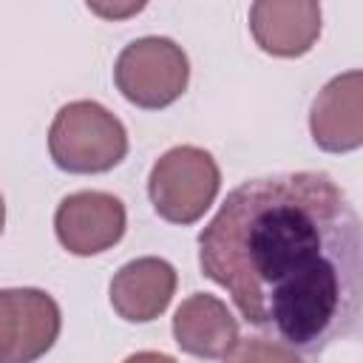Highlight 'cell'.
I'll return each mask as SVG.
<instances>
[{
    "mask_svg": "<svg viewBox=\"0 0 363 363\" xmlns=\"http://www.w3.org/2000/svg\"><path fill=\"white\" fill-rule=\"evenodd\" d=\"M179 275L170 261L145 255L119 267L111 278L108 298L113 312L128 323H147L156 320L176 295Z\"/></svg>",
    "mask_w": 363,
    "mask_h": 363,
    "instance_id": "8",
    "label": "cell"
},
{
    "mask_svg": "<svg viewBox=\"0 0 363 363\" xmlns=\"http://www.w3.org/2000/svg\"><path fill=\"white\" fill-rule=\"evenodd\" d=\"M60 303L37 286L0 289V363H34L57 343Z\"/></svg>",
    "mask_w": 363,
    "mask_h": 363,
    "instance_id": "5",
    "label": "cell"
},
{
    "mask_svg": "<svg viewBox=\"0 0 363 363\" xmlns=\"http://www.w3.org/2000/svg\"><path fill=\"white\" fill-rule=\"evenodd\" d=\"M122 363H176V357L164 352H136V354H128Z\"/></svg>",
    "mask_w": 363,
    "mask_h": 363,
    "instance_id": "12",
    "label": "cell"
},
{
    "mask_svg": "<svg viewBox=\"0 0 363 363\" xmlns=\"http://www.w3.org/2000/svg\"><path fill=\"white\" fill-rule=\"evenodd\" d=\"M221 190V170L210 150L196 145L170 147L147 176L153 210L170 224H196Z\"/></svg>",
    "mask_w": 363,
    "mask_h": 363,
    "instance_id": "3",
    "label": "cell"
},
{
    "mask_svg": "<svg viewBox=\"0 0 363 363\" xmlns=\"http://www.w3.org/2000/svg\"><path fill=\"white\" fill-rule=\"evenodd\" d=\"M48 153L65 173H108L128 156V130L105 105L77 99L57 111L48 128Z\"/></svg>",
    "mask_w": 363,
    "mask_h": 363,
    "instance_id": "2",
    "label": "cell"
},
{
    "mask_svg": "<svg viewBox=\"0 0 363 363\" xmlns=\"http://www.w3.org/2000/svg\"><path fill=\"white\" fill-rule=\"evenodd\" d=\"M250 31L272 57H303L320 37V6L312 0H258L250 6Z\"/></svg>",
    "mask_w": 363,
    "mask_h": 363,
    "instance_id": "9",
    "label": "cell"
},
{
    "mask_svg": "<svg viewBox=\"0 0 363 363\" xmlns=\"http://www.w3.org/2000/svg\"><path fill=\"white\" fill-rule=\"evenodd\" d=\"M128 227L125 204L102 190H79L65 196L54 213V233L62 250L88 258L122 241Z\"/></svg>",
    "mask_w": 363,
    "mask_h": 363,
    "instance_id": "6",
    "label": "cell"
},
{
    "mask_svg": "<svg viewBox=\"0 0 363 363\" xmlns=\"http://www.w3.org/2000/svg\"><path fill=\"white\" fill-rule=\"evenodd\" d=\"M309 133L326 153H349L363 145V74L357 68L320 88L309 111Z\"/></svg>",
    "mask_w": 363,
    "mask_h": 363,
    "instance_id": "7",
    "label": "cell"
},
{
    "mask_svg": "<svg viewBox=\"0 0 363 363\" xmlns=\"http://www.w3.org/2000/svg\"><path fill=\"white\" fill-rule=\"evenodd\" d=\"M173 340L193 357L218 360L235 346L238 320L221 298L210 292H193L179 303L173 315Z\"/></svg>",
    "mask_w": 363,
    "mask_h": 363,
    "instance_id": "10",
    "label": "cell"
},
{
    "mask_svg": "<svg viewBox=\"0 0 363 363\" xmlns=\"http://www.w3.org/2000/svg\"><path fill=\"white\" fill-rule=\"evenodd\" d=\"M224 363H301V357L272 337H238Z\"/></svg>",
    "mask_w": 363,
    "mask_h": 363,
    "instance_id": "11",
    "label": "cell"
},
{
    "mask_svg": "<svg viewBox=\"0 0 363 363\" xmlns=\"http://www.w3.org/2000/svg\"><path fill=\"white\" fill-rule=\"evenodd\" d=\"M113 82L130 105L159 111L187 91L190 60L170 37H139L119 51Z\"/></svg>",
    "mask_w": 363,
    "mask_h": 363,
    "instance_id": "4",
    "label": "cell"
},
{
    "mask_svg": "<svg viewBox=\"0 0 363 363\" xmlns=\"http://www.w3.org/2000/svg\"><path fill=\"white\" fill-rule=\"evenodd\" d=\"M199 267L250 326L306 363L360 323V216L329 173H275L230 190L199 233Z\"/></svg>",
    "mask_w": 363,
    "mask_h": 363,
    "instance_id": "1",
    "label": "cell"
},
{
    "mask_svg": "<svg viewBox=\"0 0 363 363\" xmlns=\"http://www.w3.org/2000/svg\"><path fill=\"white\" fill-rule=\"evenodd\" d=\"M6 227V201H3V193H0V233Z\"/></svg>",
    "mask_w": 363,
    "mask_h": 363,
    "instance_id": "13",
    "label": "cell"
}]
</instances>
